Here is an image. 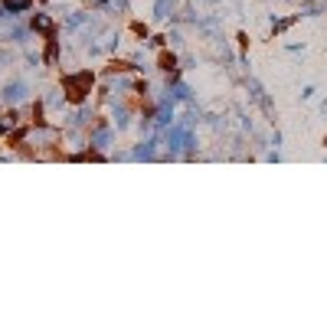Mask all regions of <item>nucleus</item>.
Listing matches in <instances>:
<instances>
[{
  "label": "nucleus",
  "mask_w": 327,
  "mask_h": 327,
  "mask_svg": "<svg viewBox=\"0 0 327 327\" xmlns=\"http://www.w3.org/2000/svg\"><path fill=\"white\" fill-rule=\"evenodd\" d=\"M88 85H92V75H88V72H82V75H72V79L66 82L69 99H72V102H82V95L88 92Z\"/></svg>",
  "instance_id": "nucleus-1"
},
{
  "label": "nucleus",
  "mask_w": 327,
  "mask_h": 327,
  "mask_svg": "<svg viewBox=\"0 0 327 327\" xmlns=\"http://www.w3.org/2000/svg\"><path fill=\"white\" fill-rule=\"evenodd\" d=\"M33 26H36V30H43V33H49V30H52V20H49V16H36V20H33Z\"/></svg>",
  "instance_id": "nucleus-2"
},
{
  "label": "nucleus",
  "mask_w": 327,
  "mask_h": 327,
  "mask_svg": "<svg viewBox=\"0 0 327 327\" xmlns=\"http://www.w3.org/2000/svg\"><path fill=\"white\" fill-rule=\"evenodd\" d=\"M161 66L164 69H174V56H161Z\"/></svg>",
  "instance_id": "nucleus-3"
},
{
  "label": "nucleus",
  "mask_w": 327,
  "mask_h": 327,
  "mask_svg": "<svg viewBox=\"0 0 327 327\" xmlns=\"http://www.w3.org/2000/svg\"><path fill=\"white\" fill-rule=\"evenodd\" d=\"M4 4H7V7H26L30 0H4Z\"/></svg>",
  "instance_id": "nucleus-4"
}]
</instances>
